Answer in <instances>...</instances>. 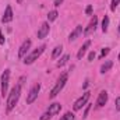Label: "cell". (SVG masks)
<instances>
[{
  "mask_svg": "<svg viewBox=\"0 0 120 120\" xmlns=\"http://www.w3.org/2000/svg\"><path fill=\"white\" fill-rule=\"evenodd\" d=\"M106 102H108V92L106 91H101L99 92V96L96 99V106L98 108H102Z\"/></svg>",
  "mask_w": 120,
  "mask_h": 120,
  "instance_id": "30bf717a",
  "label": "cell"
},
{
  "mask_svg": "<svg viewBox=\"0 0 120 120\" xmlns=\"http://www.w3.org/2000/svg\"><path fill=\"white\" fill-rule=\"evenodd\" d=\"M90 46H91V41H87V42L80 48V50H78V53H77V59H78V60L82 59V56L85 55V52H87V49H88Z\"/></svg>",
  "mask_w": 120,
  "mask_h": 120,
  "instance_id": "5bb4252c",
  "label": "cell"
},
{
  "mask_svg": "<svg viewBox=\"0 0 120 120\" xmlns=\"http://www.w3.org/2000/svg\"><path fill=\"white\" fill-rule=\"evenodd\" d=\"M94 59H95V52H90V55H88V60L92 61Z\"/></svg>",
  "mask_w": 120,
  "mask_h": 120,
  "instance_id": "d4e9b609",
  "label": "cell"
},
{
  "mask_svg": "<svg viewBox=\"0 0 120 120\" xmlns=\"http://www.w3.org/2000/svg\"><path fill=\"white\" fill-rule=\"evenodd\" d=\"M90 96H91V92H88V91H87V92H84V94H82V96H81V98H78V99L74 102V106H73V109H74L75 112H77V110H80V109H81L84 105H87V102H88Z\"/></svg>",
  "mask_w": 120,
  "mask_h": 120,
  "instance_id": "277c9868",
  "label": "cell"
},
{
  "mask_svg": "<svg viewBox=\"0 0 120 120\" xmlns=\"http://www.w3.org/2000/svg\"><path fill=\"white\" fill-rule=\"evenodd\" d=\"M119 32H120V24H119Z\"/></svg>",
  "mask_w": 120,
  "mask_h": 120,
  "instance_id": "4dcf8cb0",
  "label": "cell"
},
{
  "mask_svg": "<svg viewBox=\"0 0 120 120\" xmlns=\"http://www.w3.org/2000/svg\"><path fill=\"white\" fill-rule=\"evenodd\" d=\"M20 94H21V85L17 84L11 92L8 94V98H7V112H11L14 109V106L17 105L18 99H20Z\"/></svg>",
  "mask_w": 120,
  "mask_h": 120,
  "instance_id": "6da1fadb",
  "label": "cell"
},
{
  "mask_svg": "<svg viewBox=\"0 0 120 120\" xmlns=\"http://www.w3.org/2000/svg\"><path fill=\"white\" fill-rule=\"evenodd\" d=\"M17 3H18V4H21V3H22V0H17Z\"/></svg>",
  "mask_w": 120,
  "mask_h": 120,
  "instance_id": "f546056e",
  "label": "cell"
},
{
  "mask_svg": "<svg viewBox=\"0 0 120 120\" xmlns=\"http://www.w3.org/2000/svg\"><path fill=\"white\" fill-rule=\"evenodd\" d=\"M112 66H113V61H110V60H106L102 66H101V73L102 74H105L106 71H109L110 68H112Z\"/></svg>",
  "mask_w": 120,
  "mask_h": 120,
  "instance_id": "9a60e30c",
  "label": "cell"
},
{
  "mask_svg": "<svg viewBox=\"0 0 120 120\" xmlns=\"http://www.w3.org/2000/svg\"><path fill=\"white\" fill-rule=\"evenodd\" d=\"M61 50H63V46L61 45L60 46H56L55 50H53V53H52V59H57L60 56V53H61Z\"/></svg>",
  "mask_w": 120,
  "mask_h": 120,
  "instance_id": "e0dca14e",
  "label": "cell"
},
{
  "mask_svg": "<svg viewBox=\"0 0 120 120\" xmlns=\"http://www.w3.org/2000/svg\"><path fill=\"white\" fill-rule=\"evenodd\" d=\"M45 48H46L45 45H42V46L36 48V49H35L34 52H31L30 55H28V56H25V59H24V63H25V64H32V63H34L35 60H38V59H39V56H41V55L43 53Z\"/></svg>",
  "mask_w": 120,
  "mask_h": 120,
  "instance_id": "3957f363",
  "label": "cell"
},
{
  "mask_svg": "<svg viewBox=\"0 0 120 120\" xmlns=\"http://www.w3.org/2000/svg\"><path fill=\"white\" fill-rule=\"evenodd\" d=\"M50 117H52V115H49L48 112H45V113H43V115L41 116V119H39V120H49Z\"/></svg>",
  "mask_w": 120,
  "mask_h": 120,
  "instance_id": "7402d4cb",
  "label": "cell"
},
{
  "mask_svg": "<svg viewBox=\"0 0 120 120\" xmlns=\"http://www.w3.org/2000/svg\"><path fill=\"white\" fill-rule=\"evenodd\" d=\"M60 109H61V105L56 102V103H52V105H49V108H48V110H46V112H48L49 115L55 116V115H57V113L60 112Z\"/></svg>",
  "mask_w": 120,
  "mask_h": 120,
  "instance_id": "4fadbf2b",
  "label": "cell"
},
{
  "mask_svg": "<svg viewBox=\"0 0 120 120\" xmlns=\"http://www.w3.org/2000/svg\"><path fill=\"white\" fill-rule=\"evenodd\" d=\"M60 120H74V113H71V112H67L64 116H61Z\"/></svg>",
  "mask_w": 120,
  "mask_h": 120,
  "instance_id": "ffe728a7",
  "label": "cell"
},
{
  "mask_svg": "<svg viewBox=\"0 0 120 120\" xmlns=\"http://www.w3.org/2000/svg\"><path fill=\"white\" fill-rule=\"evenodd\" d=\"M85 13H87L88 15H91V14H92V6H88V7H87V10H85Z\"/></svg>",
  "mask_w": 120,
  "mask_h": 120,
  "instance_id": "4316f807",
  "label": "cell"
},
{
  "mask_svg": "<svg viewBox=\"0 0 120 120\" xmlns=\"http://www.w3.org/2000/svg\"><path fill=\"white\" fill-rule=\"evenodd\" d=\"M66 82H67V73H63V74L60 75L57 84L53 87V90H52V92H50V98H56V96L60 94V91L63 90V87L66 85Z\"/></svg>",
  "mask_w": 120,
  "mask_h": 120,
  "instance_id": "7a4b0ae2",
  "label": "cell"
},
{
  "mask_svg": "<svg viewBox=\"0 0 120 120\" xmlns=\"http://www.w3.org/2000/svg\"><path fill=\"white\" fill-rule=\"evenodd\" d=\"M8 77H10V70H4V73L1 74V95L4 96L7 94V88H8Z\"/></svg>",
  "mask_w": 120,
  "mask_h": 120,
  "instance_id": "5b68a950",
  "label": "cell"
},
{
  "mask_svg": "<svg viewBox=\"0 0 120 120\" xmlns=\"http://www.w3.org/2000/svg\"><path fill=\"white\" fill-rule=\"evenodd\" d=\"M48 34H49V22H43L38 30V38L43 39V38H46Z\"/></svg>",
  "mask_w": 120,
  "mask_h": 120,
  "instance_id": "9c48e42d",
  "label": "cell"
},
{
  "mask_svg": "<svg viewBox=\"0 0 120 120\" xmlns=\"http://www.w3.org/2000/svg\"><path fill=\"white\" fill-rule=\"evenodd\" d=\"M10 21H13V10H11V6H7L6 7V10H4V14H3V17H1V22H10Z\"/></svg>",
  "mask_w": 120,
  "mask_h": 120,
  "instance_id": "ba28073f",
  "label": "cell"
},
{
  "mask_svg": "<svg viewBox=\"0 0 120 120\" xmlns=\"http://www.w3.org/2000/svg\"><path fill=\"white\" fill-rule=\"evenodd\" d=\"M90 109H91V105H88V106H87V109H85V112H84V116H82L84 119L88 116V112H90Z\"/></svg>",
  "mask_w": 120,
  "mask_h": 120,
  "instance_id": "484cf974",
  "label": "cell"
},
{
  "mask_svg": "<svg viewBox=\"0 0 120 120\" xmlns=\"http://www.w3.org/2000/svg\"><path fill=\"white\" fill-rule=\"evenodd\" d=\"M30 48H31V41L30 39H27V41H24L22 42V45H21V48H20V50H18V57L21 59L28 50H30Z\"/></svg>",
  "mask_w": 120,
  "mask_h": 120,
  "instance_id": "8fae6325",
  "label": "cell"
},
{
  "mask_svg": "<svg viewBox=\"0 0 120 120\" xmlns=\"http://www.w3.org/2000/svg\"><path fill=\"white\" fill-rule=\"evenodd\" d=\"M108 27H109V17L105 15L103 17V21H102V31L103 32H108Z\"/></svg>",
  "mask_w": 120,
  "mask_h": 120,
  "instance_id": "ac0fdd59",
  "label": "cell"
},
{
  "mask_svg": "<svg viewBox=\"0 0 120 120\" xmlns=\"http://www.w3.org/2000/svg\"><path fill=\"white\" fill-rule=\"evenodd\" d=\"M119 60H120V55H119Z\"/></svg>",
  "mask_w": 120,
  "mask_h": 120,
  "instance_id": "1f68e13d",
  "label": "cell"
},
{
  "mask_svg": "<svg viewBox=\"0 0 120 120\" xmlns=\"http://www.w3.org/2000/svg\"><path fill=\"white\" fill-rule=\"evenodd\" d=\"M39 91H41V85H39V84H35V85L31 88L30 94H28V96H27V103H32V102H35V99L38 98Z\"/></svg>",
  "mask_w": 120,
  "mask_h": 120,
  "instance_id": "8992f818",
  "label": "cell"
},
{
  "mask_svg": "<svg viewBox=\"0 0 120 120\" xmlns=\"http://www.w3.org/2000/svg\"><path fill=\"white\" fill-rule=\"evenodd\" d=\"M61 3H63V0H55V6H56V7H59Z\"/></svg>",
  "mask_w": 120,
  "mask_h": 120,
  "instance_id": "f1b7e54d",
  "label": "cell"
},
{
  "mask_svg": "<svg viewBox=\"0 0 120 120\" xmlns=\"http://www.w3.org/2000/svg\"><path fill=\"white\" fill-rule=\"evenodd\" d=\"M81 32H82V25H77L75 28H74V31L70 34V36H68V41L70 42H73V41H75L80 35H81Z\"/></svg>",
  "mask_w": 120,
  "mask_h": 120,
  "instance_id": "7c38bea8",
  "label": "cell"
},
{
  "mask_svg": "<svg viewBox=\"0 0 120 120\" xmlns=\"http://www.w3.org/2000/svg\"><path fill=\"white\" fill-rule=\"evenodd\" d=\"M57 15H59V13H57L56 10H53V11H49V14H48V21H49V22L55 21V20L57 18Z\"/></svg>",
  "mask_w": 120,
  "mask_h": 120,
  "instance_id": "2e32d148",
  "label": "cell"
},
{
  "mask_svg": "<svg viewBox=\"0 0 120 120\" xmlns=\"http://www.w3.org/2000/svg\"><path fill=\"white\" fill-rule=\"evenodd\" d=\"M68 59H70V56H68V55H64V56H63L59 61H57V67H63V66L68 61Z\"/></svg>",
  "mask_w": 120,
  "mask_h": 120,
  "instance_id": "d6986e66",
  "label": "cell"
},
{
  "mask_svg": "<svg viewBox=\"0 0 120 120\" xmlns=\"http://www.w3.org/2000/svg\"><path fill=\"white\" fill-rule=\"evenodd\" d=\"M96 25H98V17H96V15H94V18L90 21L88 27L84 30V35H85V36H88V35H91L92 32H95V30H96Z\"/></svg>",
  "mask_w": 120,
  "mask_h": 120,
  "instance_id": "52a82bcc",
  "label": "cell"
},
{
  "mask_svg": "<svg viewBox=\"0 0 120 120\" xmlns=\"http://www.w3.org/2000/svg\"><path fill=\"white\" fill-rule=\"evenodd\" d=\"M120 4V0H112V6H110V8H112V11H115L116 10V7Z\"/></svg>",
  "mask_w": 120,
  "mask_h": 120,
  "instance_id": "44dd1931",
  "label": "cell"
},
{
  "mask_svg": "<svg viewBox=\"0 0 120 120\" xmlns=\"http://www.w3.org/2000/svg\"><path fill=\"white\" fill-rule=\"evenodd\" d=\"M109 53V48H105V49H102V52H101V59H103L106 55Z\"/></svg>",
  "mask_w": 120,
  "mask_h": 120,
  "instance_id": "603a6c76",
  "label": "cell"
},
{
  "mask_svg": "<svg viewBox=\"0 0 120 120\" xmlns=\"http://www.w3.org/2000/svg\"><path fill=\"white\" fill-rule=\"evenodd\" d=\"M4 36H3V34H1V30H0V45H4Z\"/></svg>",
  "mask_w": 120,
  "mask_h": 120,
  "instance_id": "83f0119b",
  "label": "cell"
},
{
  "mask_svg": "<svg viewBox=\"0 0 120 120\" xmlns=\"http://www.w3.org/2000/svg\"><path fill=\"white\" fill-rule=\"evenodd\" d=\"M115 103H116V110H120V96L116 98V102Z\"/></svg>",
  "mask_w": 120,
  "mask_h": 120,
  "instance_id": "cb8c5ba5",
  "label": "cell"
}]
</instances>
